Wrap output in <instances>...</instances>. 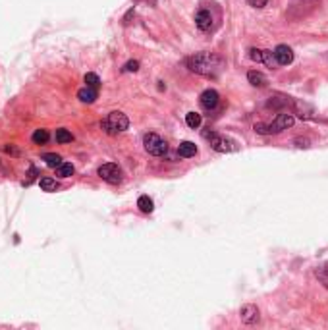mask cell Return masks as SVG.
<instances>
[{
	"label": "cell",
	"instance_id": "1",
	"mask_svg": "<svg viewBox=\"0 0 328 330\" xmlns=\"http://www.w3.org/2000/svg\"><path fill=\"white\" fill-rule=\"evenodd\" d=\"M185 64L191 72L205 78H218V74L224 70V60L214 52H197L185 60Z\"/></svg>",
	"mask_w": 328,
	"mask_h": 330
},
{
	"label": "cell",
	"instance_id": "2",
	"mask_svg": "<svg viewBox=\"0 0 328 330\" xmlns=\"http://www.w3.org/2000/svg\"><path fill=\"white\" fill-rule=\"evenodd\" d=\"M293 122H296L293 114H289V112H280L278 116L274 118L272 122H269V124H265V122L255 124V131L260 134V136H272V134H280V131L291 127L293 126Z\"/></svg>",
	"mask_w": 328,
	"mask_h": 330
},
{
	"label": "cell",
	"instance_id": "3",
	"mask_svg": "<svg viewBox=\"0 0 328 330\" xmlns=\"http://www.w3.org/2000/svg\"><path fill=\"white\" fill-rule=\"evenodd\" d=\"M101 126H103V129H105L108 136H116V134H122V131H125L129 127V120H127V116H125L124 112L114 110V112H110L103 120Z\"/></svg>",
	"mask_w": 328,
	"mask_h": 330
},
{
	"label": "cell",
	"instance_id": "4",
	"mask_svg": "<svg viewBox=\"0 0 328 330\" xmlns=\"http://www.w3.org/2000/svg\"><path fill=\"white\" fill-rule=\"evenodd\" d=\"M205 139H209V143L216 153L238 151V141H234L232 137L222 136V134H216V131H205Z\"/></svg>",
	"mask_w": 328,
	"mask_h": 330
},
{
	"label": "cell",
	"instance_id": "5",
	"mask_svg": "<svg viewBox=\"0 0 328 330\" xmlns=\"http://www.w3.org/2000/svg\"><path fill=\"white\" fill-rule=\"evenodd\" d=\"M143 147H145V151H147L149 155H153V156H162L164 153L168 151L166 141H164L160 136H156V134H145Z\"/></svg>",
	"mask_w": 328,
	"mask_h": 330
},
{
	"label": "cell",
	"instance_id": "6",
	"mask_svg": "<svg viewBox=\"0 0 328 330\" xmlns=\"http://www.w3.org/2000/svg\"><path fill=\"white\" fill-rule=\"evenodd\" d=\"M99 176L105 180L106 184L110 185H118L120 182H122V178H124V174H122V168L118 164H114V162H106V164L99 166Z\"/></svg>",
	"mask_w": 328,
	"mask_h": 330
},
{
	"label": "cell",
	"instance_id": "7",
	"mask_svg": "<svg viewBox=\"0 0 328 330\" xmlns=\"http://www.w3.org/2000/svg\"><path fill=\"white\" fill-rule=\"evenodd\" d=\"M317 4H318V0H293V2L289 4L288 18L289 20H299V18L307 16L309 12L313 10Z\"/></svg>",
	"mask_w": 328,
	"mask_h": 330
},
{
	"label": "cell",
	"instance_id": "8",
	"mask_svg": "<svg viewBox=\"0 0 328 330\" xmlns=\"http://www.w3.org/2000/svg\"><path fill=\"white\" fill-rule=\"evenodd\" d=\"M272 54H274V60H276L278 66H288V64L293 62V50L289 49L288 45H278L276 49L272 50Z\"/></svg>",
	"mask_w": 328,
	"mask_h": 330
},
{
	"label": "cell",
	"instance_id": "9",
	"mask_svg": "<svg viewBox=\"0 0 328 330\" xmlns=\"http://www.w3.org/2000/svg\"><path fill=\"white\" fill-rule=\"evenodd\" d=\"M240 319L243 324H257L260 319V313L255 305L247 303V305H243V307L240 309Z\"/></svg>",
	"mask_w": 328,
	"mask_h": 330
},
{
	"label": "cell",
	"instance_id": "10",
	"mask_svg": "<svg viewBox=\"0 0 328 330\" xmlns=\"http://www.w3.org/2000/svg\"><path fill=\"white\" fill-rule=\"evenodd\" d=\"M218 93L214 91V89H207V91H203L201 97H199V105H201L205 110H214V108L218 107Z\"/></svg>",
	"mask_w": 328,
	"mask_h": 330
},
{
	"label": "cell",
	"instance_id": "11",
	"mask_svg": "<svg viewBox=\"0 0 328 330\" xmlns=\"http://www.w3.org/2000/svg\"><path fill=\"white\" fill-rule=\"evenodd\" d=\"M195 25L201 31L212 29V14L209 10H199L195 14Z\"/></svg>",
	"mask_w": 328,
	"mask_h": 330
},
{
	"label": "cell",
	"instance_id": "12",
	"mask_svg": "<svg viewBox=\"0 0 328 330\" xmlns=\"http://www.w3.org/2000/svg\"><path fill=\"white\" fill-rule=\"evenodd\" d=\"M247 79H249V83L253 87H267L269 85V79L265 74H260L257 70H251L249 74H247Z\"/></svg>",
	"mask_w": 328,
	"mask_h": 330
},
{
	"label": "cell",
	"instance_id": "13",
	"mask_svg": "<svg viewBox=\"0 0 328 330\" xmlns=\"http://www.w3.org/2000/svg\"><path fill=\"white\" fill-rule=\"evenodd\" d=\"M96 97H99V93H96V89L93 87H83L77 91V98L81 101V103H87V105H91V103H95Z\"/></svg>",
	"mask_w": 328,
	"mask_h": 330
},
{
	"label": "cell",
	"instance_id": "14",
	"mask_svg": "<svg viewBox=\"0 0 328 330\" xmlns=\"http://www.w3.org/2000/svg\"><path fill=\"white\" fill-rule=\"evenodd\" d=\"M178 155L182 158H191V156L197 155V145L191 143V141H182L180 147H178Z\"/></svg>",
	"mask_w": 328,
	"mask_h": 330
},
{
	"label": "cell",
	"instance_id": "15",
	"mask_svg": "<svg viewBox=\"0 0 328 330\" xmlns=\"http://www.w3.org/2000/svg\"><path fill=\"white\" fill-rule=\"evenodd\" d=\"M137 207H139V211L141 213H153V209H154V203H153V199L149 197V195H141L139 199H137Z\"/></svg>",
	"mask_w": 328,
	"mask_h": 330
},
{
	"label": "cell",
	"instance_id": "16",
	"mask_svg": "<svg viewBox=\"0 0 328 330\" xmlns=\"http://www.w3.org/2000/svg\"><path fill=\"white\" fill-rule=\"evenodd\" d=\"M74 172H76V168H74L72 162H60L56 166V174L60 178H70V176H74Z\"/></svg>",
	"mask_w": 328,
	"mask_h": 330
},
{
	"label": "cell",
	"instance_id": "17",
	"mask_svg": "<svg viewBox=\"0 0 328 330\" xmlns=\"http://www.w3.org/2000/svg\"><path fill=\"white\" fill-rule=\"evenodd\" d=\"M39 185H41V189H43V191H48V193H50V191H56L58 189V184H56V180H54V178H41V182H39Z\"/></svg>",
	"mask_w": 328,
	"mask_h": 330
},
{
	"label": "cell",
	"instance_id": "18",
	"mask_svg": "<svg viewBox=\"0 0 328 330\" xmlns=\"http://www.w3.org/2000/svg\"><path fill=\"white\" fill-rule=\"evenodd\" d=\"M293 108H296V112H298L301 118H313V108L307 107V105H301L298 101H293Z\"/></svg>",
	"mask_w": 328,
	"mask_h": 330
},
{
	"label": "cell",
	"instance_id": "19",
	"mask_svg": "<svg viewBox=\"0 0 328 330\" xmlns=\"http://www.w3.org/2000/svg\"><path fill=\"white\" fill-rule=\"evenodd\" d=\"M185 124L193 129H197V127L201 126V114H197V112H187L185 114Z\"/></svg>",
	"mask_w": 328,
	"mask_h": 330
},
{
	"label": "cell",
	"instance_id": "20",
	"mask_svg": "<svg viewBox=\"0 0 328 330\" xmlns=\"http://www.w3.org/2000/svg\"><path fill=\"white\" fill-rule=\"evenodd\" d=\"M315 276H317V280L328 288V265H322V267H318L317 271H315Z\"/></svg>",
	"mask_w": 328,
	"mask_h": 330
},
{
	"label": "cell",
	"instance_id": "21",
	"mask_svg": "<svg viewBox=\"0 0 328 330\" xmlns=\"http://www.w3.org/2000/svg\"><path fill=\"white\" fill-rule=\"evenodd\" d=\"M43 160H45L47 166H50V168H56V166L62 162V156L56 155V153H47V155H43Z\"/></svg>",
	"mask_w": 328,
	"mask_h": 330
},
{
	"label": "cell",
	"instance_id": "22",
	"mask_svg": "<svg viewBox=\"0 0 328 330\" xmlns=\"http://www.w3.org/2000/svg\"><path fill=\"white\" fill-rule=\"evenodd\" d=\"M72 139H74V136L68 131L66 127H60V129H56V141H58V143H72Z\"/></svg>",
	"mask_w": 328,
	"mask_h": 330
},
{
	"label": "cell",
	"instance_id": "23",
	"mask_svg": "<svg viewBox=\"0 0 328 330\" xmlns=\"http://www.w3.org/2000/svg\"><path fill=\"white\" fill-rule=\"evenodd\" d=\"M48 137L50 136H48L47 129H37V131L33 134V143H35V145H45L48 141Z\"/></svg>",
	"mask_w": 328,
	"mask_h": 330
},
{
	"label": "cell",
	"instance_id": "24",
	"mask_svg": "<svg viewBox=\"0 0 328 330\" xmlns=\"http://www.w3.org/2000/svg\"><path fill=\"white\" fill-rule=\"evenodd\" d=\"M85 85L87 87H93V89H99L101 87V79L96 74H85Z\"/></svg>",
	"mask_w": 328,
	"mask_h": 330
},
{
	"label": "cell",
	"instance_id": "25",
	"mask_svg": "<svg viewBox=\"0 0 328 330\" xmlns=\"http://www.w3.org/2000/svg\"><path fill=\"white\" fill-rule=\"evenodd\" d=\"M249 58L253 60V62L260 64V62L265 60V52H263L260 49H249Z\"/></svg>",
	"mask_w": 328,
	"mask_h": 330
},
{
	"label": "cell",
	"instance_id": "26",
	"mask_svg": "<svg viewBox=\"0 0 328 330\" xmlns=\"http://www.w3.org/2000/svg\"><path fill=\"white\" fill-rule=\"evenodd\" d=\"M139 70V62L137 60H132V62H127L124 66V72H137Z\"/></svg>",
	"mask_w": 328,
	"mask_h": 330
},
{
	"label": "cell",
	"instance_id": "27",
	"mask_svg": "<svg viewBox=\"0 0 328 330\" xmlns=\"http://www.w3.org/2000/svg\"><path fill=\"white\" fill-rule=\"evenodd\" d=\"M267 2H269V0H247V4L253 6V8H265Z\"/></svg>",
	"mask_w": 328,
	"mask_h": 330
},
{
	"label": "cell",
	"instance_id": "28",
	"mask_svg": "<svg viewBox=\"0 0 328 330\" xmlns=\"http://www.w3.org/2000/svg\"><path fill=\"white\" fill-rule=\"evenodd\" d=\"M296 143H298V147H305V149H307V147H309V139H296Z\"/></svg>",
	"mask_w": 328,
	"mask_h": 330
},
{
	"label": "cell",
	"instance_id": "29",
	"mask_svg": "<svg viewBox=\"0 0 328 330\" xmlns=\"http://www.w3.org/2000/svg\"><path fill=\"white\" fill-rule=\"evenodd\" d=\"M4 151H6V153H12V155H18V151H16V149H14V147H4Z\"/></svg>",
	"mask_w": 328,
	"mask_h": 330
}]
</instances>
